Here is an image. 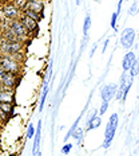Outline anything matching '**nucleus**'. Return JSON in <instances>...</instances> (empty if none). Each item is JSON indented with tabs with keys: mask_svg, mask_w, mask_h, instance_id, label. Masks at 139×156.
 Listing matches in <instances>:
<instances>
[{
	"mask_svg": "<svg viewBox=\"0 0 139 156\" xmlns=\"http://www.w3.org/2000/svg\"><path fill=\"white\" fill-rule=\"evenodd\" d=\"M118 124H119V116L118 113H112L108 119V122L106 125V131H104V141H103V148L107 149L111 145L112 140L115 137L116 129H118Z\"/></svg>",
	"mask_w": 139,
	"mask_h": 156,
	"instance_id": "1",
	"label": "nucleus"
},
{
	"mask_svg": "<svg viewBox=\"0 0 139 156\" xmlns=\"http://www.w3.org/2000/svg\"><path fill=\"white\" fill-rule=\"evenodd\" d=\"M8 27L12 30V32L16 35V38H18L19 42H22V43H27L28 41L31 39V35L30 32L27 31V28L23 26L19 19H14V20H8Z\"/></svg>",
	"mask_w": 139,
	"mask_h": 156,
	"instance_id": "2",
	"label": "nucleus"
},
{
	"mask_svg": "<svg viewBox=\"0 0 139 156\" xmlns=\"http://www.w3.org/2000/svg\"><path fill=\"white\" fill-rule=\"evenodd\" d=\"M0 66L4 71L14 74H19L22 69V63L16 62L11 55H0Z\"/></svg>",
	"mask_w": 139,
	"mask_h": 156,
	"instance_id": "3",
	"label": "nucleus"
},
{
	"mask_svg": "<svg viewBox=\"0 0 139 156\" xmlns=\"http://www.w3.org/2000/svg\"><path fill=\"white\" fill-rule=\"evenodd\" d=\"M23 48V43L19 41H3L0 44V53L2 55H12L15 53H19Z\"/></svg>",
	"mask_w": 139,
	"mask_h": 156,
	"instance_id": "4",
	"label": "nucleus"
},
{
	"mask_svg": "<svg viewBox=\"0 0 139 156\" xmlns=\"http://www.w3.org/2000/svg\"><path fill=\"white\" fill-rule=\"evenodd\" d=\"M135 37H137V31L132 27H126L121 34V43L123 48H130L132 47L135 42Z\"/></svg>",
	"mask_w": 139,
	"mask_h": 156,
	"instance_id": "5",
	"label": "nucleus"
},
{
	"mask_svg": "<svg viewBox=\"0 0 139 156\" xmlns=\"http://www.w3.org/2000/svg\"><path fill=\"white\" fill-rule=\"evenodd\" d=\"M0 9H2V14L4 15V18L7 19V20L19 19V18H20V15H22V12L19 11V9L16 8L11 2H5L4 4L0 7Z\"/></svg>",
	"mask_w": 139,
	"mask_h": 156,
	"instance_id": "6",
	"label": "nucleus"
},
{
	"mask_svg": "<svg viewBox=\"0 0 139 156\" xmlns=\"http://www.w3.org/2000/svg\"><path fill=\"white\" fill-rule=\"evenodd\" d=\"M18 81H19V74H14V73H8V71H4L3 74L2 80V85L4 89H9V90H14L16 85H18Z\"/></svg>",
	"mask_w": 139,
	"mask_h": 156,
	"instance_id": "7",
	"label": "nucleus"
},
{
	"mask_svg": "<svg viewBox=\"0 0 139 156\" xmlns=\"http://www.w3.org/2000/svg\"><path fill=\"white\" fill-rule=\"evenodd\" d=\"M19 20H20L22 23H23L24 27L27 28V31L30 32L31 38L34 37V35L38 34V31H39V23H38V22H35L34 19L30 18V16L24 15L23 12H22V15H20V18H19Z\"/></svg>",
	"mask_w": 139,
	"mask_h": 156,
	"instance_id": "8",
	"label": "nucleus"
},
{
	"mask_svg": "<svg viewBox=\"0 0 139 156\" xmlns=\"http://www.w3.org/2000/svg\"><path fill=\"white\" fill-rule=\"evenodd\" d=\"M116 89H118V85L116 83H108V85H104L101 90V97L102 101H111L112 98H115V93Z\"/></svg>",
	"mask_w": 139,
	"mask_h": 156,
	"instance_id": "9",
	"label": "nucleus"
},
{
	"mask_svg": "<svg viewBox=\"0 0 139 156\" xmlns=\"http://www.w3.org/2000/svg\"><path fill=\"white\" fill-rule=\"evenodd\" d=\"M34 144H32V155L36 156L39 152H40V141H41V120L38 121L36 125V131H35L34 135Z\"/></svg>",
	"mask_w": 139,
	"mask_h": 156,
	"instance_id": "10",
	"label": "nucleus"
},
{
	"mask_svg": "<svg viewBox=\"0 0 139 156\" xmlns=\"http://www.w3.org/2000/svg\"><path fill=\"white\" fill-rule=\"evenodd\" d=\"M102 124V119L98 116V110H94V112L90 115L88 120H87V131H92V129L99 128Z\"/></svg>",
	"mask_w": 139,
	"mask_h": 156,
	"instance_id": "11",
	"label": "nucleus"
},
{
	"mask_svg": "<svg viewBox=\"0 0 139 156\" xmlns=\"http://www.w3.org/2000/svg\"><path fill=\"white\" fill-rule=\"evenodd\" d=\"M135 58H137V55H135L134 51H128L127 54L123 57V61H122V69L123 71H128L131 67V65L134 63Z\"/></svg>",
	"mask_w": 139,
	"mask_h": 156,
	"instance_id": "12",
	"label": "nucleus"
},
{
	"mask_svg": "<svg viewBox=\"0 0 139 156\" xmlns=\"http://www.w3.org/2000/svg\"><path fill=\"white\" fill-rule=\"evenodd\" d=\"M28 9H32V11L38 12V14L43 15V9H44V2L43 0H31L27 4Z\"/></svg>",
	"mask_w": 139,
	"mask_h": 156,
	"instance_id": "13",
	"label": "nucleus"
},
{
	"mask_svg": "<svg viewBox=\"0 0 139 156\" xmlns=\"http://www.w3.org/2000/svg\"><path fill=\"white\" fill-rule=\"evenodd\" d=\"M48 81L44 80V83H43V92H41V96H40V102H39V112H41L44 108V102H46V98L48 96V90H50V86H48Z\"/></svg>",
	"mask_w": 139,
	"mask_h": 156,
	"instance_id": "14",
	"label": "nucleus"
},
{
	"mask_svg": "<svg viewBox=\"0 0 139 156\" xmlns=\"http://www.w3.org/2000/svg\"><path fill=\"white\" fill-rule=\"evenodd\" d=\"M22 12H23V14H24V15L30 16V18H31V19H34V20H35V22H38V23H39V22H40V20H41V18H43V15H41V14H38V12L32 11V9H28V8H25V9H23V11H22Z\"/></svg>",
	"mask_w": 139,
	"mask_h": 156,
	"instance_id": "15",
	"label": "nucleus"
},
{
	"mask_svg": "<svg viewBox=\"0 0 139 156\" xmlns=\"http://www.w3.org/2000/svg\"><path fill=\"white\" fill-rule=\"evenodd\" d=\"M128 74H130L132 78L137 77V76H139V57H138V58H135L134 63L131 65L130 70H128Z\"/></svg>",
	"mask_w": 139,
	"mask_h": 156,
	"instance_id": "16",
	"label": "nucleus"
},
{
	"mask_svg": "<svg viewBox=\"0 0 139 156\" xmlns=\"http://www.w3.org/2000/svg\"><path fill=\"white\" fill-rule=\"evenodd\" d=\"M0 108H2L3 112L7 113V115L9 116L12 113V110H14V105H12L11 101H2L0 102Z\"/></svg>",
	"mask_w": 139,
	"mask_h": 156,
	"instance_id": "17",
	"label": "nucleus"
},
{
	"mask_svg": "<svg viewBox=\"0 0 139 156\" xmlns=\"http://www.w3.org/2000/svg\"><path fill=\"white\" fill-rule=\"evenodd\" d=\"M90 28H91V16H90V14H87L84 18V23H83V35L84 37H88Z\"/></svg>",
	"mask_w": 139,
	"mask_h": 156,
	"instance_id": "18",
	"label": "nucleus"
},
{
	"mask_svg": "<svg viewBox=\"0 0 139 156\" xmlns=\"http://www.w3.org/2000/svg\"><path fill=\"white\" fill-rule=\"evenodd\" d=\"M83 136H84V131H83L82 128H76V129H75V132L72 133V136H71V137L75 139L78 144H82V141H83Z\"/></svg>",
	"mask_w": 139,
	"mask_h": 156,
	"instance_id": "19",
	"label": "nucleus"
},
{
	"mask_svg": "<svg viewBox=\"0 0 139 156\" xmlns=\"http://www.w3.org/2000/svg\"><path fill=\"white\" fill-rule=\"evenodd\" d=\"M86 110V109H84ZM84 110H83V112H82V115H80L79 117H78V119L75 120V122H74V124H72V126H71V129H70V131H68V133H67V136H66V139H64V140H68V139L71 137V136H72V133L74 132H75V129L78 128V125H79V122H80V119H82V116H83V113H84Z\"/></svg>",
	"mask_w": 139,
	"mask_h": 156,
	"instance_id": "20",
	"label": "nucleus"
},
{
	"mask_svg": "<svg viewBox=\"0 0 139 156\" xmlns=\"http://www.w3.org/2000/svg\"><path fill=\"white\" fill-rule=\"evenodd\" d=\"M11 3H12V4H14L15 7L18 8L20 12L23 11V9L27 8V4H28L27 0H11Z\"/></svg>",
	"mask_w": 139,
	"mask_h": 156,
	"instance_id": "21",
	"label": "nucleus"
},
{
	"mask_svg": "<svg viewBox=\"0 0 139 156\" xmlns=\"http://www.w3.org/2000/svg\"><path fill=\"white\" fill-rule=\"evenodd\" d=\"M35 131H36V128L34 126V124L32 122H30L28 124V126H27V133H25V137L30 140V139H32L34 137V135H35Z\"/></svg>",
	"mask_w": 139,
	"mask_h": 156,
	"instance_id": "22",
	"label": "nucleus"
},
{
	"mask_svg": "<svg viewBox=\"0 0 139 156\" xmlns=\"http://www.w3.org/2000/svg\"><path fill=\"white\" fill-rule=\"evenodd\" d=\"M138 11H139V4H138V2H134L132 5L130 7V9H128V15L134 16V15L138 14Z\"/></svg>",
	"mask_w": 139,
	"mask_h": 156,
	"instance_id": "23",
	"label": "nucleus"
},
{
	"mask_svg": "<svg viewBox=\"0 0 139 156\" xmlns=\"http://www.w3.org/2000/svg\"><path fill=\"white\" fill-rule=\"evenodd\" d=\"M74 145L71 144V143H66V144L62 147V155H68L71 152V149H72Z\"/></svg>",
	"mask_w": 139,
	"mask_h": 156,
	"instance_id": "24",
	"label": "nucleus"
},
{
	"mask_svg": "<svg viewBox=\"0 0 139 156\" xmlns=\"http://www.w3.org/2000/svg\"><path fill=\"white\" fill-rule=\"evenodd\" d=\"M116 20H118V15H116V12L111 15V22H110V26H111L112 30H118V27H116Z\"/></svg>",
	"mask_w": 139,
	"mask_h": 156,
	"instance_id": "25",
	"label": "nucleus"
},
{
	"mask_svg": "<svg viewBox=\"0 0 139 156\" xmlns=\"http://www.w3.org/2000/svg\"><path fill=\"white\" fill-rule=\"evenodd\" d=\"M108 101H102V106H101V109H99V115H104L106 112H107V109H108Z\"/></svg>",
	"mask_w": 139,
	"mask_h": 156,
	"instance_id": "26",
	"label": "nucleus"
},
{
	"mask_svg": "<svg viewBox=\"0 0 139 156\" xmlns=\"http://www.w3.org/2000/svg\"><path fill=\"white\" fill-rule=\"evenodd\" d=\"M122 5H123V0H119L118 2V7H116V15L119 16V14H121V9H122Z\"/></svg>",
	"mask_w": 139,
	"mask_h": 156,
	"instance_id": "27",
	"label": "nucleus"
},
{
	"mask_svg": "<svg viewBox=\"0 0 139 156\" xmlns=\"http://www.w3.org/2000/svg\"><path fill=\"white\" fill-rule=\"evenodd\" d=\"M96 47H98V44H94L92 46V48H91V51H90V58H92L94 57V54H95V50H96Z\"/></svg>",
	"mask_w": 139,
	"mask_h": 156,
	"instance_id": "28",
	"label": "nucleus"
},
{
	"mask_svg": "<svg viewBox=\"0 0 139 156\" xmlns=\"http://www.w3.org/2000/svg\"><path fill=\"white\" fill-rule=\"evenodd\" d=\"M108 42H110V39H106V41H104V43H103V48H102V53H104V51H106V48H107V46H108Z\"/></svg>",
	"mask_w": 139,
	"mask_h": 156,
	"instance_id": "29",
	"label": "nucleus"
},
{
	"mask_svg": "<svg viewBox=\"0 0 139 156\" xmlns=\"http://www.w3.org/2000/svg\"><path fill=\"white\" fill-rule=\"evenodd\" d=\"M2 31H3V27H2V22H0V34H2Z\"/></svg>",
	"mask_w": 139,
	"mask_h": 156,
	"instance_id": "30",
	"label": "nucleus"
},
{
	"mask_svg": "<svg viewBox=\"0 0 139 156\" xmlns=\"http://www.w3.org/2000/svg\"><path fill=\"white\" fill-rule=\"evenodd\" d=\"M4 89V87H3V85H2V82H0V92H2V90Z\"/></svg>",
	"mask_w": 139,
	"mask_h": 156,
	"instance_id": "31",
	"label": "nucleus"
},
{
	"mask_svg": "<svg viewBox=\"0 0 139 156\" xmlns=\"http://www.w3.org/2000/svg\"><path fill=\"white\" fill-rule=\"evenodd\" d=\"M76 4H80V0H76Z\"/></svg>",
	"mask_w": 139,
	"mask_h": 156,
	"instance_id": "32",
	"label": "nucleus"
},
{
	"mask_svg": "<svg viewBox=\"0 0 139 156\" xmlns=\"http://www.w3.org/2000/svg\"><path fill=\"white\" fill-rule=\"evenodd\" d=\"M36 156H41V154H40V152H39V154H38V155H36Z\"/></svg>",
	"mask_w": 139,
	"mask_h": 156,
	"instance_id": "33",
	"label": "nucleus"
},
{
	"mask_svg": "<svg viewBox=\"0 0 139 156\" xmlns=\"http://www.w3.org/2000/svg\"><path fill=\"white\" fill-rule=\"evenodd\" d=\"M60 156H63V155H60Z\"/></svg>",
	"mask_w": 139,
	"mask_h": 156,
	"instance_id": "34",
	"label": "nucleus"
}]
</instances>
